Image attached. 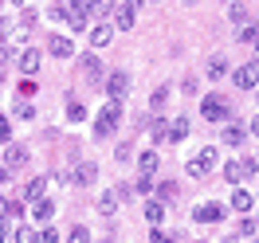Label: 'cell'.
<instances>
[{
	"instance_id": "1",
	"label": "cell",
	"mask_w": 259,
	"mask_h": 243,
	"mask_svg": "<svg viewBox=\"0 0 259 243\" xmlns=\"http://www.w3.org/2000/svg\"><path fill=\"white\" fill-rule=\"evenodd\" d=\"M118 122H122V102H114V98H110V102L95 114V133H98V137H110V133L118 130Z\"/></svg>"
},
{
	"instance_id": "2",
	"label": "cell",
	"mask_w": 259,
	"mask_h": 243,
	"mask_svg": "<svg viewBox=\"0 0 259 243\" xmlns=\"http://www.w3.org/2000/svg\"><path fill=\"white\" fill-rule=\"evenodd\" d=\"M216 161H220V153H216V145H204L200 153H196L193 161H189V177H208L212 169H216Z\"/></svg>"
},
{
	"instance_id": "3",
	"label": "cell",
	"mask_w": 259,
	"mask_h": 243,
	"mask_svg": "<svg viewBox=\"0 0 259 243\" xmlns=\"http://www.w3.org/2000/svg\"><path fill=\"white\" fill-rule=\"evenodd\" d=\"M228 114H232V106H228L224 94H204V102H200V118L204 122H224Z\"/></svg>"
},
{
	"instance_id": "4",
	"label": "cell",
	"mask_w": 259,
	"mask_h": 243,
	"mask_svg": "<svg viewBox=\"0 0 259 243\" xmlns=\"http://www.w3.org/2000/svg\"><path fill=\"white\" fill-rule=\"evenodd\" d=\"M67 28L71 32H91V8L82 0H67Z\"/></svg>"
},
{
	"instance_id": "5",
	"label": "cell",
	"mask_w": 259,
	"mask_h": 243,
	"mask_svg": "<svg viewBox=\"0 0 259 243\" xmlns=\"http://www.w3.org/2000/svg\"><path fill=\"white\" fill-rule=\"evenodd\" d=\"M255 169H259L255 157H243V161H228V165H224V180H228V184H240V180L255 177Z\"/></svg>"
},
{
	"instance_id": "6",
	"label": "cell",
	"mask_w": 259,
	"mask_h": 243,
	"mask_svg": "<svg viewBox=\"0 0 259 243\" xmlns=\"http://www.w3.org/2000/svg\"><path fill=\"white\" fill-rule=\"evenodd\" d=\"M106 94H110L114 102H122V98L130 94V71H110V75H106Z\"/></svg>"
},
{
	"instance_id": "7",
	"label": "cell",
	"mask_w": 259,
	"mask_h": 243,
	"mask_svg": "<svg viewBox=\"0 0 259 243\" xmlns=\"http://www.w3.org/2000/svg\"><path fill=\"white\" fill-rule=\"evenodd\" d=\"M193 220H196V224H220V220H224V204H216V200H208V204H200V208H193Z\"/></svg>"
},
{
	"instance_id": "8",
	"label": "cell",
	"mask_w": 259,
	"mask_h": 243,
	"mask_svg": "<svg viewBox=\"0 0 259 243\" xmlns=\"http://www.w3.org/2000/svg\"><path fill=\"white\" fill-rule=\"evenodd\" d=\"M255 82H259V63L251 59V63H243L240 71H236V86H240V90H251Z\"/></svg>"
},
{
	"instance_id": "9",
	"label": "cell",
	"mask_w": 259,
	"mask_h": 243,
	"mask_svg": "<svg viewBox=\"0 0 259 243\" xmlns=\"http://www.w3.org/2000/svg\"><path fill=\"white\" fill-rule=\"evenodd\" d=\"M48 51L55 55V59H71V55H75V43H71V35H51Z\"/></svg>"
},
{
	"instance_id": "10",
	"label": "cell",
	"mask_w": 259,
	"mask_h": 243,
	"mask_svg": "<svg viewBox=\"0 0 259 243\" xmlns=\"http://www.w3.org/2000/svg\"><path fill=\"white\" fill-rule=\"evenodd\" d=\"M82 71H87V79H91V82H106V67H102V59H98L95 51L82 55Z\"/></svg>"
},
{
	"instance_id": "11",
	"label": "cell",
	"mask_w": 259,
	"mask_h": 243,
	"mask_svg": "<svg viewBox=\"0 0 259 243\" xmlns=\"http://www.w3.org/2000/svg\"><path fill=\"white\" fill-rule=\"evenodd\" d=\"M24 165H28V149L24 145H4V169L16 173V169H24Z\"/></svg>"
},
{
	"instance_id": "12",
	"label": "cell",
	"mask_w": 259,
	"mask_h": 243,
	"mask_svg": "<svg viewBox=\"0 0 259 243\" xmlns=\"http://www.w3.org/2000/svg\"><path fill=\"white\" fill-rule=\"evenodd\" d=\"M87 39H91V47H106V43H110V39H114V28H110V24H95V28H91V32H87Z\"/></svg>"
},
{
	"instance_id": "13",
	"label": "cell",
	"mask_w": 259,
	"mask_h": 243,
	"mask_svg": "<svg viewBox=\"0 0 259 243\" xmlns=\"http://www.w3.org/2000/svg\"><path fill=\"white\" fill-rule=\"evenodd\" d=\"M243 141H247V126H240V122H228V126H224V145L240 149Z\"/></svg>"
},
{
	"instance_id": "14",
	"label": "cell",
	"mask_w": 259,
	"mask_h": 243,
	"mask_svg": "<svg viewBox=\"0 0 259 243\" xmlns=\"http://www.w3.org/2000/svg\"><path fill=\"white\" fill-rule=\"evenodd\" d=\"M95 177H98V165L95 161H82L75 173H71V184H95Z\"/></svg>"
},
{
	"instance_id": "15",
	"label": "cell",
	"mask_w": 259,
	"mask_h": 243,
	"mask_svg": "<svg viewBox=\"0 0 259 243\" xmlns=\"http://www.w3.org/2000/svg\"><path fill=\"white\" fill-rule=\"evenodd\" d=\"M39 63H44V55H39L35 47L20 51V71H24V75H35V71H39Z\"/></svg>"
},
{
	"instance_id": "16",
	"label": "cell",
	"mask_w": 259,
	"mask_h": 243,
	"mask_svg": "<svg viewBox=\"0 0 259 243\" xmlns=\"http://www.w3.org/2000/svg\"><path fill=\"white\" fill-rule=\"evenodd\" d=\"M134 20H138V12H134V8H126V4H118V8H114V28L130 32V28H134Z\"/></svg>"
},
{
	"instance_id": "17",
	"label": "cell",
	"mask_w": 259,
	"mask_h": 243,
	"mask_svg": "<svg viewBox=\"0 0 259 243\" xmlns=\"http://www.w3.org/2000/svg\"><path fill=\"white\" fill-rule=\"evenodd\" d=\"M228 204H232V208H236V212H243V216H247V212H251V204H255V196L247 192V188H236Z\"/></svg>"
},
{
	"instance_id": "18",
	"label": "cell",
	"mask_w": 259,
	"mask_h": 243,
	"mask_svg": "<svg viewBox=\"0 0 259 243\" xmlns=\"http://www.w3.org/2000/svg\"><path fill=\"white\" fill-rule=\"evenodd\" d=\"M32 216L39 220V224H48L51 216H55V200H51V196H44V200H35V204H32Z\"/></svg>"
},
{
	"instance_id": "19",
	"label": "cell",
	"mask_w": 259,
	"mask_h": 243,
	"mask_svg": "<svg viewBox=\"0 0 259 243\" xmlns=\"http://www.w3.org/2000/svg\"><path fill=\"white\" fill-rule=\"evenodd\" d=\"M157 165H161V157H157L153 149H146V153L138 157V169H142V177H153V173H157Z\"/></svg>"
},
{
	"instance_id": "20",
	"label": "cell",
	"mask_w": 259,
	"mask_h": 243,
	"mask_svg": "<svg viewBox=\"0 0 259 243\" xmlns=\"http://www.w3.org/2000/svg\"><path fill=\"white\" fill-rule=\"evenodd\" d=\"M44 192H48V180L44 177H35L24 184V196H28V204H35V200H44Z\"/></svg>"
},
{
	"instance_id": "21",
	"label": "cell",
	"mask_w": 259,
	"mask_h": 243,
	"mask_svg": "<svg viewBox=\"0 0 259 243\" xmlns=\"http://www.w3.org/2000/svg\"><path fill=\"white\" fill-rule=\"evenodd\" d=\"M146 220H149L153 227H161V220H165V204L157 200V196H153V200H146Z\"/></svg>"
},
{
	"instance_id": "22",
	"label": "cell",
	"mask_w": 259,
	"mask_h": 243,
	"mask_svg": "<svg viewBox=\"0 0 259 243\" xmlns=\"http://www.w3.org/2000/svg\"><path fill=\"white\" fill-rule=\"evenodd\" d=\"M189 130H193V122H189V118L169 122V141H185V137H189Z\"/></svg>"
},
{
	"instance_id": "23",
	"label": "cell",
	"mask_w": 259,
	"mask_h": 243,
	"mask_svg": "<svg viewBox=\"0 0 259 243\" xmlns=\"http://www.w3.org/2000/svg\"><path fill=\"white\" fill-rule=\"evenodd\" d=\"M118 204H122V200H118V192H102L98 196V212H102V216H114V212H118Z\"/></svg>"
},
{
	"instance_id": "24",
	"label": "cell",
	"mask_w": 259,
	"mask_h": 243,
	"mask_svg": "<svg viewBox=\"0 0 259 243\" xmlns=\"http://www.w3.org/2000/svg\"><path fill=\"white\" fill-rule=\"evenodd\" d=\"M82 4H87V8H91V16H110L114 8H118V4H114V0H82Z\"/></svg>"
},
{
	"instance_id": "25",
	"label": "cell",
	"mask_w": 259,
	"mask_h": 243,
	"mask_svg": "<svg viewBox=\"0 0 259 243\" xmlns=\"http://www.w3.org/2000/svg\"><path fill=\"white\" fill-rule=\"evenodd\" d=\"M63 114H67V122H82V118H87V106H82L79 98H67Z\"/></svg>"
},
{
	"instance_id": "26",
	"label": "cell",
	"mask_w": 259,
	"mask_h": 243,
	"mask_svg": "<svg viewBox=\"0 0 259 243\" xmlns=\"http://www.w3.org/2000/svg\"><path fill=\"white\" fill-rule=\"evenodd\" d=\"M228 20H232L236 28H243V24H251V12H247L243 4H232V8H228Z\"/></svg>"
},
{
	"instance_id": "27",
	"label": "cell",
	"mask_w": 259,
	"mask_h": 243,
	"mask_svg": "<svg viewBox=\"0 0 259 243\" xmlns=\"http://www.w3.org/2000/svg\"><path fill=\"white\" fill-rule=\"evenodd\" d=\"M224 75H228V59H224V55L208 59V79H224Z\"/></svg>"
},
{
	"instance_id": "28",
	"label": "cell",
	"mask_w": 259,
	"mask_h": 243,
	"mask_svg": "<svg viewBox=\"0 0 259 243\" xmlns=\"http://www.w3.org/2000/svg\"><path fill=\"white\" fill-rule=\"evenodd\" d=\"M157 200H161V204L177 200V184H173V180H161V184H157Z\"/></svg>"
},
{
	"instance_id": "29",
	"label": "cell",
	"mask_w": 259,
	"mask_h": 243,
	"mask_svg": "<svg viewBox=\"0 0 259 243\" xmlns=\"http://www.w3.org/2000/svg\"><path fill=\"white\" fill-rule=\"evenodd\" d=\"M12 114H16L20 122H32V118H35V106L28 102V98H20V102H16V110H12Z\"/></svg>"
},
{
	"instance_id": "30",
	"label": "cell",
	"mask_w": 259,
	"mask_h": 243,
	"mask_svg": "<svg viewBox=\"0 0 259 243\" xmlns=\"http://www.w3.org/2000/svg\"><path fill=\"white\" fill-rule=\"evenodd\" d=\"M240 235H247V239H255V235H259V220H255V216H243V220H240Z\"/></svg>"
},
{
	"instance_id": "31",
	"label": "cell",
	"mask_w": 259,
	"mask_h": 243,
	"mask_svg": "<svg viewBox=\"0 0 259 243\" xmlns=\"http://www.w3.org/2000/svg\"><path fill=\"white\" fill-rule=\"evenodd\" d=\"M236 39H240V43H259V24H243Z\"/></svg>"
},
{
	"instance_id": "32",
	"label": "cell",
	"mask_w": 259,
	"mask_h": 243,
	"mask_svg": "<svg viewBox=\"0 0 259 243\" xmlns=\"http://www.w3.org/2000/svg\"><path fill=\"white\" fill-rule=\"evenodd\" d=\"M12 239H16V243H35V239H39V231L24 224V227H16V231H12Z\"/></svg>"
},
{
	"instance_id": "33",
	"label": "cell",
	"mask_w": 259,
	"mask_h": 243,
	"mask_svg": "<svg viewBox=\"0 0 259 243\" xmlns=\"http://www.w3.org/2000/svg\"><path fill=\"white\" fill-rule=\"evenodd\" d=\"M165 102H169V86H157V90L149 94V106H153V110H165Z\"/></svg>"
},
{
	"instance_id": "34",
	"label": "cell",
	"mask_w": 259,
	"mask_h": 243,
	"mask_svg": "<svg viewBox=\"0 0 259 243\" xmlns=\"http://www.w3.org/2000/svg\"><path fill=\"white\" fill-rule=\"evenodd\" d=\"M134 192H142V196H153V192H157L153 177H138V180H134Z\"/></svg>"
},
{
	"instance_id": "35",
	"label": "cell",
	"mask_w": 259,
	"mask_h": 243,
	"mask_svg": "<svg viewBox=\"0 0 259 243\" xmlns=\"http://www.w3.org/2000/svg\"><path fill=\"white\" fill-rule=\"evenodd\" d=\"M24 216V204L20 200H4V220H20Z\"/></svg>"
},
{
	"instance_id": "36",
	"label": "cell",
	"mask_w": 259,
	"mask_h": 243,
	"mask_svg": "<svg viewBox=\"0 0 259 243\" xmlns=\"http://www.w3.org/2000/svg\"><path fill=\"white\" fill-rule=\"evenodd\" d=\"M153 141H157V145H161V141H169V122H153Z\"/></svg>"
},
{
	"instance_id": "37",
	"label": "cell",
	"mask_w": 259,
	"mask_h": 243,
	"mask_svg": "<svg viewBox=\"0 0 259 243\" xmlns=\"http://www.w3.org/2000/svg\"><path fill=\"white\" fill-rule=\"evenodd\" d=\"M8 141H12V118L0 114V145H8Z\"/></svg>"
},
{
	"instance_id": "38",
	"label": "cell",
	"mask_w": 259,
	"mask_h": 243,
	"mask_svg": "<svg viewBox=\"0 0 259 243\" xmlns=\"http://www.w3.org/2000/svg\"><path fill=\"white\" fill-rule=\"evenodd\" d=\"M67 243H91V231H87V227H71Z\"/></svg>"
},
{
	"instance_id": "39",
	"label": "cell",
	"mask_w": 259,
	"mask_h": 243,
	"mask_svg": "<svg viewBox=\"0 0 259 243\" xmlns=\"http://www.w3.org/2000/svg\"><path fill=\"white\" fill-rule=\"evenodd\" d=\"M35 243H59V231L55 227H39V239Z\"/></svg>"
},
{
	"instance_id": "40",
	"label": "cell",
	"mask_w": 259,
	"mask_h": 243,
	"mask_svg": "<svg viewBox=\"0 0 259 243\" xmlns=\"http://www.w3.org/2000/svg\"><path fill=\"white\" fill-rule=\"evenodd\" d=\"M149 243H173V235H169L165 227H153V231H149Z\"/></svg>"
},
{
	"instance_id": "41",
	"label": "cell",
	"mask_w": 259,
	"mask_h": 243,
	"mask_svg": "<svg viewBox=\"0 0 259 243\" xmlns=\"http://www.w3.org/2000/svg\"><path fill=\"white\" fill-rule=\"evenodd\" d=\"M35 20H39V12H35V8H24V16H20V28H32Z\"/></svg>"
},
{
	"instance_id": "42",
	"label": "cell",
	"mask_w": 259,
	"mask_h": 243,
	"mask_svg": "<svg viewBox=\"0 0 259 243\" xmlns=\"http://www.w3.org/2000/svg\"><path fill=\"white\" fill-rule=\"evenodd\" d=\"M8 177H12V169H4V165H0V184H8Z\"/></svg>"
},
{
	"instance_id": "43",
	"label": "cell",
	"mask_w": 259,
	"mask_h": 243,
	"mask_svg": "<svg viewBox=\"0 0 259 243\" xmlns=\"http://www.w3.org/2000/svg\"><path fill=\"white\" fill-rule=\"evenodd\" d=\"M142 4H146V0H126V8H134V12H138Z\"/></svg>"
},
{
	"instance_id": "44",
	"label": "cell",
	"mask_w": 259,
	"mask_h": 243,
	"mask_svg": "<svg viewBox=\"0 0 259 243\" xmlns=\"http://www.w3.org/2000/svg\"><path fill=\"white\" fill-rule=\"evenodd\" d=\"M8 239V224H4V220H0V243Z\"/></svg>"
},
{
	"instance_id": "45",
	"label": "cell",
	"mask_w": 259,
	"mask_h": 243,
	"mask_svg": "<svg viewBox=\"0 0 259 243\" xmlns=\"http://www.w3.org/2000/svg\"><path fill=\"white\" fill-rule=\"evenodd\" d=\"M251 130H255V133H259V114H255V118H251Z\"/></svg>"
},
{
	"instance_id": "46",
	"label": "cell",
	"mask_w": 259,
	"mask_h": 243,
	"mask_svg": "<svg viewBox=\"0 0 259 243\" xmlns=\"http://www.w3.org/2000/svg\"><path fill=\"white\" fill-rule=\"evenodd\" d=\"M0 216H4V196H0Z\"/></svg>"
},
{
	"instance_id": "47",
	"label": "cell",
	"mask_w": 259,
	"mask_h": 243,
	"mask_svg": "<svg viewBox=\"0 0 259 243\" xmlns=\"http://www.w3.org/2000/svg\"><path fill=\"white\" fill-rule=\"evenodd\" d=\"M255 63H259V43H255Z\"/></svg>"
},
{
	"instance_id": "48",
	"label": "cell",
	"mask_w": 259,
	"mask_h": 243,
	"mask_svg": "<svg viewBox=\"0 0 259 243\" xmlns=\"http://www.w3.org/2000/svg\"><path fill=\"white\" fill-rule=\"evenodd\" d=\"M8 4H24V0H8Z\"/></svg>"
},
{
	"instance_id": "49",
	"label": "cell",
	"mask_w": 259,
	"mask_h": 243,
	"mask_svg": "<svg viewBox=\"0 0 259 243\" xmlns=\"http://www.w3.org/2000/svg\"><path fill=\"white\" fill-rule=\"evenodd\" d=\"M185 4H196V0H185Z\"/></svg>"
},
{
	"instance_id": "50",
	"label": "cell",
	"mask_w": 259,
	"mask_h": 243,
	"mask_svg": "<svg viewBox=\"0 0 259 243\" xmlns=\"http://www.w3.org/2000/svg\"><path fill=\"white\" fill-rule=\"evenodd\" d=\"M255 94H259V82H255Z\"/></svg>"
},
{
	"instance_id": "51",
	"label": "cell",
	"mask_w": 259,
	"mask_h": 243,
	"mask_svg": "<svg viewBox=\"0 0 259 243\" xmlns=\"http://www.w3.org/2000/svg\"><path fill=\"white\" fill-rule=\"evenodd\" d=\"M102 243H114V239H102Z\"/></svg>"
},
{
	"instance_id": "52",
	"label": "cell",
	"mask_w": 259,
	"mask_h": 243,
	"mask_svg": "<svg viewBox=\"0 0 259 243\" xmlns=\"http://www.w3.org/2000/svg\"><path fill=\"white\" fill-rule=\"evenodd\" d=\"M251 243H259V235H255V239H251Z\"/></svg>"
},
{
	"instance_id": "53",
	"label": "cell",
	"mask_w": 259,
	"mask_h": 243,
	"mask_svg": "<svg viewBox=\"0 0 259 243\" xmlns=\"http://www.w3.org/2000/svg\"><path fill=\"white\" fill-rule=\"evenodd\" d=\"M196 243H204V239H196Z\"/></svg>"
},
{
	"instance_id": "54",
	"label": "cell",
	"mask_w": 259,
	"mask_h": 243,
	"mask_svg": "<svg viewBox=\"0 0 259 243\" xmlns=\"http://www.w3.org/2000/svg\"><path fill=\"white\" fill-rule=\"evenodd\" d=\"M0 4H4V0H0Z\"/></svg>"
}]
</instances>
